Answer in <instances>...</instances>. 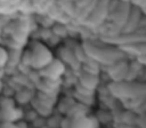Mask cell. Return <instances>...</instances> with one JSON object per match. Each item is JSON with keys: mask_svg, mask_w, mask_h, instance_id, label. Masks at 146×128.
<instances>
[{"mask_svg": "<svg viewBox=\"0 0 146 128\" xmlns=\"http://www.w3.org/2000/svg\"><path fill=\"white\" fill-rule=\"evenodd\" d=\"M131 54L137 55V58L146 65V43H139L133 46H127Z\"/></svg>", "mask_w": 146, "mask_h": 128, "instance_id": "1", "label": "cell"}]
</instances>
